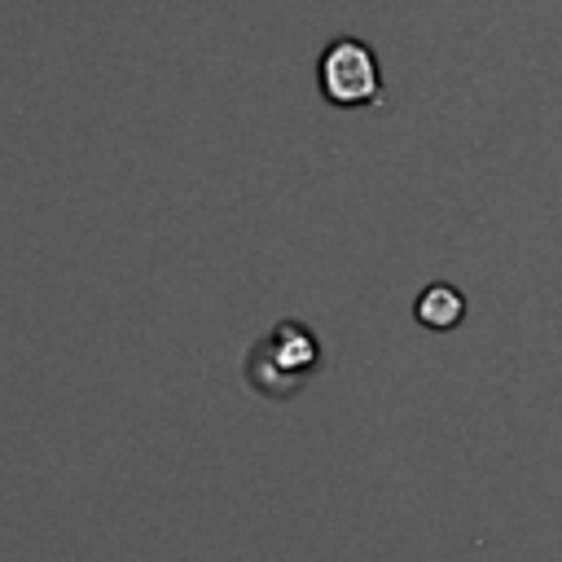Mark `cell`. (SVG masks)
<instances>
[{"mask_svg":"<svg viewBox=\"0 0 562 562\" xmlns=\"http://www.w3.org/2000/svg\"><path fill=\"white\" fill-rule=\"evenodd\" d=\"M316 364H321V342L312 338V329L299 321H281L268 338L255 342L246 360V378L259 395L281 400V395H294L316 373Z\"/></svg>","mask_w":562,"mask_h":562,"instance_id":"cell-1","label":"cell"},{"mask_svg":"<svg viewBox=\"0 0 562 562\" xmlns=\"http://www.w3.org/2000/svg\"><path fill=\"white\" fill-rule=\"evenodd\" d=\"M461 312H465V303H461V294L452 285H430L417 299V321L430 325V329H452L461 321Z\"/></svg>","mask_w":562,"mask_h":562,"instance_id":"cell-3","label":"cell"},{"mask_svg":"<svg viewBox=\"0 0 562 562\" xmlns=\"http://www.w3.org/2000/svg\"><path fill=\"white\" fill-rule=\"evenodd\" d=\"M321 88L334 105H347V110L382 101V75H378V57L369 53V44L334 40L321 57Z\"/></svg>","mask_w":562,"mask_h":562,"instance_id":"cell-2","label":"cell"}]
</instances>
